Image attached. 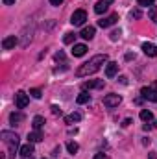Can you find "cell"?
<instances>
[{
	"mask_svg": "<svg viewBox=\"0 0 157 159\" xmlns=\"http://www.w3.org/2000/svg\"><path fill=\"white\" fill-rule=\"evenodd\" d=\"M22 120H24V115H22L20 111H17V113H11V115H9V122H11V124H20Z\"/></svg>",
	"mask_w": 157,
	"mask_h": 159,
	"instance_id": "17",
	"label": "cell"
},
{
	"mask_svg": "<svg viewBox=\"0 0 157 159\" xmlns=\"http://www.w3.org/2000/svg\"><path fill=\"white\" fill-rule=\"evenodd\" d=\"M118 80H120V83H124V85L128 83V78H126V76H120V78H118Z\"/></svg>",
	"mask_w": 157,
	"mask_h": 159,
	"instance_id": "34",
	"label": "cell"
},
{
	"mask_svg": "<svg viewBox=\"0 0 157 159\" xmlns=\"http://www.w3.org/2000/svg\"><path fill=\"white\" fill-rule=\"evenodd\" d=\"M152 119H154V113H152L150 109H142V111H141V120H144V122H150Z\"/></svg>",
	"mask_w": 157,
	"mask_h": 159,
	"instance_id": "21",
	"label": "cell"
},
{
	"mask_svg": "<svg viewBox=\"0 0 157 159\" xmlns=\"http://www.w3.org/2000/svg\"><path fill=\"white\" fill-rule=\"evenodd\" d=\"M67 150H69L70 154H76V152L79 150L78 143H72V141H70V143H67Z\"/></svg>",
	"mask_w": 157,
	"mask_h": 159,
	"instance_id": "22",
	"label": "cell"
},
{
	"mask_svg": "<svg viewBox=\"0 0 157 159\" xmlns=\"http://www.w3.org/2000/svg\"><path fill=\"white\" fill-rule=\"evenodd\" d=\"M131 17H133V19H141V17H142V13H141L139 9H135V11H131Z\"/></svg>",
	"mask_w": 157,
	"mask_h": 159,
	"instance_id": "29",
	"label": "cell"
},
{
	"mask_svg": "<svg viewBox=\"0 0 157 159\" xmlns=\"http://www.w3.org/2000/svg\"><path fill=\"white\" fill-rule=\"evenodd\" d=\"M0 137L4 141V144L7 146V150H9V157H15V152L19 148V135L13 133V131H2Z\"/></svg>",
	"mask_w": 157,
	"mask_h": 159,
	"instance_id": "2",
	"label": "cell"
},
{
	"mask_svg": "<svg viewBox=\"0 0 157 159\" xmlns=\"http://www.w3.org/2000/svg\"><path fill=\"white\" fill-rule=\"evenodd\" d=\"M50 4H52V6H61L63 0H50Z\"/></svg>",
	"mask_w": 157,
	"mask_h": 159,
	"instance_id": "32",
	"label": "cell"
},
{
	"mask_svg": "<svg viewBox=\"0 0 157 159\" xmlns=\"http://www.w3.org/2000/svg\"><path fill=\"white\" fill-rule=\"evenodd\" d=\"M79 120H81V113L76 111V113H70V115L65 119V122H67V124H72V122H79Z\"/></svg>",
	"mask_w": 157,
	"mask_h": 159,
	"instance_id": "19",
	"label": "cell"
},
{
	"mask_svg": "<svg viewBox=\"0 0 157 159\" xmlns=\"http://www.w3.org/2000/svg\"><path fill=\"white\" fill-rule=\"evenodd\" d=\"M139 2V6H152L155 0H137Z\"/></svg>",
	"mask_w": 157,
	"mask_h": 159,
	"instance_id": "27",
	"label": "cell"
},
{
	"mask_svg": "<svg viewBox=\"0 0 157 159\" xmlns=\"http://www.w3.org/2000/svg\"><path fill=\"white\" fill-rule=\"evenodd\" d=\"M28 104H30V98H28V94H26L24 91H19V93L15 94V106H17L19 109H24Z\"/></svg>",
	"mask_w": 157,
	"mask_h": 159,
	"instance_id": "3",
	"label": "cell"
},
{
	"mask_svg": "<svg viewBox=\"0 0 157 159\" xmlns=\"http://www.w3.org/2000/svg\"><path fill=\"white\" fill-rule=\"evenodd\" d=\"M54 57H56V61H65V54H63L61 50H59V52H56V56H54Z\"/></svg>",
	"mask_w": 157,
	"mask_h": 159,
	"instance_id": "26",
	"label": "cell"
},
{
	"mask_svg": "<svg viewBox=\"0 0 157 159\" xmlns=\"http://www.w3.org/2000/svg\"><path fill=\"white\" fill-rule=\"evenodd\" d=\"M113 2H115V0H100V2L94 6V11H96L98 15H102L104 11H107V9H109V6H111Z\"/></svg>",
	"mask_w": 157,
	"mask_h": 159,
	"instance_id": "8",
	"label": "cell"
},
{
	"mask_svg": "<svg viewBox=\"0 0 157 159\" xmlns=\"http://www.w3.org/2000/svg\"><path fill=\"white\" fill-rule=\"evenodd\" d=\"M142 52H144L146 56H150V57H155L157 56V46L152 44V43H144V44H142Z\"/></svg>",
	"mask_w": 157,
	"mask_h": 159,
	"instance_id": "11",
	"label": "cell"
},
{
	"mask_svg": "<svg viewBox=\"0 0 157 159\" xmlns=\"http://www.w3.org/2000/svg\"><path fill=\"white\" fill-rule=\"evenodd\" d=\"M50 109H52V113H54V115H61V113H63V111H61V109H59L57 106H52Z\"/></svg>",
	"mask_w": 157,
	"mask_h": 159,
	"instance_id": "30",
	"label": "cell"
},
{
	"mask_svg": "<svg viewBox=\"0 0 157 159\" xmlns=\"http://www.w3.org/2000/svg\"><path fill=\"white\" fill-rule=\"evenodd\" d=\"M120 102H122V96H120V94H115V93L104 96V106H105V107H117Z\"/></svg>",
	"mask_w": 157,
	"mask_h": 159,
	"instance_id": "4",
	"label": "cell"
},
{
	"mask_svg": "<svg viewBox=\"0 0 157 159\" xmlns=\"http://www.w3.org/2000/svg\"><path fill=\"white\" fill-rule=\"evenodd\" d=\"M94 34H96L94 26H87V28H83V30H81V34H79V35H81L85 41H91L92 37H94Z\"/></svg>",
	"mask_w": 157,
	"mask_h": 159,
	"instance_id": "14",
	"label": "cell"
},
{
	"mask_svg": "<svg viewBox=\"0 0 157 159\" xmlns=\"http://www.w3.org/2000/svg\"><path fill=\"white\" fill-rule=\"evenodd\" d=\"M129 124H131V119H126V120H124V122H122V126H124V128H128Z\"/></svg>",
	"mask_w": 157,
	"mask_h": 159,
	"instance_id": "33",
	"label": "cell"
},
{
	"mask_svg": "<svg viewBox=\"0 0 157 159\" xmlns=\"http://www.w3.org/2000/svg\"><path fill=\"white\" fill-rule=\"evenodd\" d=\"M43 124H44V119H43L41 115L34 117V120H32V126H34V129H41V128H43Z\"/></svg>",
	"mask_w": 157,
	"mask_h": 159,
	"instance_id": "20",
	"label": "cell"
},
{
	"mask_svg": "<svg viewBox=\"0 0 157 159\" xmlns=\"http://www.w3.org/2000/svg\"><path fill=\"white\" fill-rule=\"evenodd\" d=\"M43 139H44V135L41 129H34L32 133H28V143H39Z\"/></svg>",
	"mask_w": 157,
	"mask_h": 159,
	"instance_id": "12",
	"label": "cell"
},
{
	"mask_svg": "<svg viewBox=\"0 0 157 159\" xmlns=\"http://www.w3.org/2000/svg\"><path fill=\"white\" fill-rule=\"evenodd\" d=\"M120 37V30H115V32H111V41H117Z\"/></svg>",
	"mask_w": 157,
	"mask_h": 159,
	"instance_id": "28",
	"label": "cell"
},
{
	"mask_svg": "<svg viewBox=\"0 0 157 159\" xmlns=\"http://www.w3.org/2000/svg\"><path fill=\"white\" fill-rule=\"evenodd\" d=\"M85 52H87V46H85V44H74V48H72V56H74V57L85 56Z\"/></svg>",
	"mask_w": 157,
	"mask_h": 159,
	"instance_id": "16",
	"label": "cell"
},
{
	"mask_svg": "<svg viewBox=\"0 0 157 159\" xmlns=\"http://www.w3.org/2000/svg\"><path fill=\"white\" fill-rule=\"evenodd\" d=\"M30 94H32L34 98H41V96H43V91H41V89H30Z\"/></svg>",
	"mask_w": 157,
	"mask_h": 159,
	"instance_id": "24",
	"label": "cell"
},
{
	"mask_svg": "<svg viewBox=\"0 0 157 159\" xmlns=\"http://www.w3.org/2000/svg\"><path fill=\"white\" fill-rule=\"evenodd\" d=\"M117 72H118V63H115V61L107 63V67H105V76H107V78H115Z\"/></svg>",
	"mask_w": 157,
	"mask_h": 159,
	"instance_id": "10",
	"label": "cell"
},
{
	"mask_svg": "<svg viewBox=\"0 0 157 159\" xmlns=\"http://www.w3.org/2000/svg\"><path fill=\"white\" fill-rule=\"evenodd\" d=\"M141 94H142L144 100L157 102V87H142V89H141Z\"/></svg>",
	"mask_w": 157,
	"mask_h": 159,
	"instance_id": "5",
	"label": "cell"
},
{
	"mask_svg": "<svg viewBox=\"0 0 157 159\" xmlns=\"http://www.w3.org/2000/svg\"><path fill=\"white\" fill-rule=\"evenodd\" d=\"M2 2H4L6 6H11V4H15V0H2Z\"/></svg>",
	"mask_w": 157,
	"mask_h": 159,
	"instance_id": "35",
	"label": "cell"
},
{
	"mask_svg": "<svg viewBox=\"0 0 157 159\" xmlns=\"http://www.w3.org/2000/svg\"><path fill=\"white\" fill-rule=\"evenodd\" d=\"M104 63H107V56H105V54H96V56H92L89 61H85L83 65H79L78 70H76V76H78V78L91 76V74L98 72Z\"/></svg>",
	"mask_w": 157,
	"mask_h": 159,
	"instance_id": "1",
	"label": "cell"
},
{
	"mask_svg": "<svg viewBox=\"0 0 157 159\" xmlns=\"http://www.w3.org/2000/svg\"><path fill=\"white\" fill-rule=\"evenodd\" d=\"M20 159H34V157H32V156H22Z\"/></svg>",
	"mask_w": 157,
	"mask_h": 159,
	"instance_id": "37",
	"label": "cell"
},
{
	"mask_svg": "<svg viewBox=\"0 0 157 159\" xmlns=\"http://www.w3.org/2000/svg\"><path fill=\"white\" fill-rule=\"evenodd\" d=\"M117 20H118V13H111L109 17H105V19L98 20V26H100V28H109V26H113Z\"/></svg>",
	"mask_w": 157,
	"mask_h": 159,
	"instance_id": "7",
	"label": "cell"
},
{
	"mask_svg": "<svg viewBox=\"0 0 157 159\" xmlns=\"http://www.w3.org/2000/svg\"><path fill=\"white\" fill-rule=\"evenodd\" d=\"M92 159H109V157H107L105 154H102V152H100V154H94V157H92Z\"/></svg>",
	"mask_w": 157,
	"mask_h": 159,
	"instance_id": "31",
	"label": "cell"
},
{
	"mask_svg": "<svg viewBox=\"0 0 157 159\" xmlns=\"http://www.w3.org/2000/svg\"><path fill=\"white\" fill-rule=\"evenodd\" d=\"M76 39V34H65V37H63V43L65 44H70L72 41Z\"/></svg>",
	"mask_w": 157,
	"mask_h": 159,
	"instance_id": "23",
	"label": "cell"
},
{
	"mask_svg": "<svg viewBox=\"0 0 157 159\" xmlns=\"http://www.w3.org/2000/svg\"><path fill=\"white\" fill-rule=\"evenodd\" d=\"M15 44H17V37L15 35H9V37H6L2 41V48L4 50H11V48H15Z\"/></svg>",
	"mask_w": 157,
	"mask_h": 159,
	"instance_id": "13",
	"label": "cell"
},
{
	"mask_svg": "<svg viewBox=\"0 0 157 159\" xmlns=\"http://www.w3.org/2000/svg\"><path fill=\"white\" fill-rule=\"evenodd\" d=\"M85 20H87V13H85L83 9H76V11L72 13V17H70V22H72L74 26H81Z\"/></svg>",
	"mask_w": 157,
	"mask_h": 159,
	"instance_id": "6",
	"label": "cell"
},
{
	"mask_svg": "<svg viewBox=\"0 0 157 159\" xmlns=\"http://www.w3.org/2000/svg\"><path fill=\"white\" fill-rule=\"evenodd\" d=\"M150 19H152L154 22H157V7H152V9H150Z\"/></svg>",
	"mask_w": 157,
	"mask_h": 159,
	"instance_id": "25",
	"label": "cell"
},
{
	"mask_svg": "<svg viewBox=\"0 0 157 159\" xmlns=\"http://www.w3.org/2000/svg\"><path fill=\"white\" fill-rule=\"evenodd\" d=\"M102 87H104V80H91V81L83 83V91H87V89H102Z\"/></svg>",
	"mask_w": 157,
	"mask_h": 159,
	"instance_id": "9",
	"label": "cell"
},
{
	"mask_svg": "<svg viewBox=\"0 0 157 159\" xmlns=\"http://www.w3.org/2000/svg\"><path fill=\"white\" fill-rule=\"evenodd\" d=\"M150 159H157V156H155V152H150Z\"/></svg>",
	"mask_w": 157,
	"mask_h": 159,
	"instance_id": "36",
	"label": "cell"
},
{
	"mask_svg": "<svg viewBox=\"0 0 157 159\" xmlns=\"http://www.w3.org/2000/svg\"><path fill=\"white\" fill-rule=\"evenodd\" d=\"M76 102H78V104H87V102H91V94H89L87 91H81L78 94V98H76Z\"/></svg>",
	"mask_w": 157,
	"mask_h": 159,
	"instance_id": "18",
	"label": "cell"
},
{
	"mask_svg": "<svg viewBox=\"0 0 157 159\" xmlns=\"http://www.w3.org/2000/svg\"><path fill=\"white\" fill-rule=\"evenodd\" d=\"M20 156H34V143H26L20 146Z\"/></svg>",
	"mask_w": 157,
	"mask_h": 159,
	"instance_id": "15",
	"label": "cell"
}]
</instances>
